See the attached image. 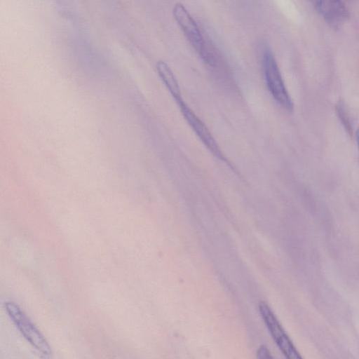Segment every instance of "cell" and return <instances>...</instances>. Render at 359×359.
Here are the masks:
<instances>
[{
  "label": "cell",
  "mask_w": 359,
  "mask_h": 359,
  "mask_svg": "<svg viewBox=\"0 0 359 359\" xmlns=\"http://www.w3.org/2000/svg\"><path fill=\"white\" fill-rule=\"evenodd\" d=\"M173 17L187 39L200 57L208 65H215V59L206 46L205 40L196 21L181 3L175 4Z\"/></svg>",
  "instance_id": "1"
},
{
  "label": "cell",
  "mask_w": 359,
  "mask_h": 359,
  "mask_svg": "<svg viewBox=\"0 0 359 359\" xmlns=\"http://www.w3.org/2000/svg\"><path fill=\"white\" fill-rule=\"evenodd\" d=\"M262 67L268 90L276 102L287 111L294 109L292 100L287 90L273 53L265 48L262 55Z\"/></svg>",
  "instance_id": "2"
},
{
  "label": "cell",
  "mask_w": 359,
  "mask_h": 359,
  "mask_svg": "<svg viewBox=\"0 0 359 359\" xmlns=\"http://www.w3.org/2000/svg\"><path fill=\"white\" fill-rule=\"evenodd\" d=\"M5 308L24 338L40 353L50 355L52 351L48 341L19 306L14 302H7Z\"/></svg>",
  "instance_id": "3"
},
{
  "label": "cell",
  "mask_w": 359,
  "mask_h": 359,
  "mask_svg": "<svg viewBox=\"0 0 359 359\" xmlns=\"http://www.w3.org/2000/svg\"><path fill=\"white\" fill-rule=\"evenodd\" d=\"M259 310L269 332L283 354L290 359L301 358L302 357L292 341L285 333L268 304L266 302H261L259 304Z\"/></svg>",
  "instance_id": "4"
},
{
  "label": "cell",
  "mask_w": 359,
  "mask_h": 359,
  "mask_svg": "<svg viewBox=\"0 0 359 359\" xmlns=\"http://www.w3.org/2000/svg\"><path fill=\"white\" fill-rule=\"evenodd\" d=\"M175 102L177 103L183 117L205 147L215 157L228 163V161L224 156L217 142L205 124L197 116L189 105L187 104L182 97L175 100Z\"/></svg>",
  "instance_id": "5"
},
{
  "label": "cell",
  "mask_w": 359,
  "mask_h": 359,
  "mask_svg": "<svg viewBox=\"0 0 359 359\" xmlns=\"http://www.w3.org/2000/svg\"><path fill=\"white\" fill-rule=\"evenodd\" d=\"M326 23L334 29L347 21L348 11L341 0H309Z\"/></svg>",
  "instance_id": "6"
},
{
  "label": "cell",
  "mask_w": 359,
  "mask_h": 359,
  "mask_svg": "<svg viewBox=\"0 0 359 359\" xmlns=\"http://www.w3.org/2000/svg\"><path fill=\"white\" fill-rule=\"evenodd\" d=\"M156 71L169 93L175 100L181 98V90L177 80L166 62L159 60L156 63Z\"/></svg>",
  "instance_id": "7"
},
{
  "label": "cell",
  "mask_w": 359,
  "mask_h": 359,
  "mask_svg": "<svg viewBox=\"0 0 359 359\" xmlns=\"http://www.w3.org/2000/svg\"><path fill=\"white\" fill-rule=\"evenodd\" d=\"M257 358H272V356L271 355L267 348L264 346H262L257 351Z\"/></svg>",
  "instance_id": "8"
},
{
  "label": "cell",
  "mask_w": 359,
  "mask_h": 359,
  "mask_svg": "<svg viewBox=\"0 0 359 359\" xmlns=\"http://www.w3.org/2000/svg\"><path fill=\"white\" fill-rule=\"evenodd\" d=\"M338 109V114L341 116V119L344 121V125L346 126V127H348L349 125L348 123V120L346 118V112L344 110V108L341 105H339L337 107Z\"/></svg>",
  "instance_id": "9"
},
{
  "label": "cell",
  "mask_w": 359,
  "mask_h": 359,
  "mask_svg": "<svg viewBox=\"0 0 359 359\" xmlns=\"http://www.w3.org/2000/svg\"><path fill=\"white\" fill-rule=\"evenodd\" d=\"M355 139H356V142H357V144H358V147L359 149V126L358 127V128L355 131Z\"/></svg>",
  "instance_id": "10"
}]
</instances>
